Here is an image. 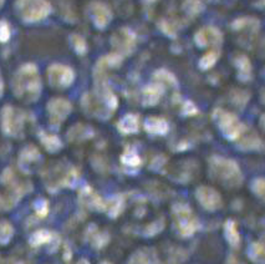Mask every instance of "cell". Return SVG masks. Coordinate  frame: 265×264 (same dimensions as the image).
Instances as JSON below:
<instances>
[{"label":"cell","instance_id":"7402d4cb","mask_svg":"<svg viewBox=\"0 0 265 264\" xmlns=\"http://www.w3.org/2000/svg\"><path fill=\"white\" fill-rule=\"evenodd\" d=\"M183 114L188 115V116L197 114V107L194 106L193 102L189 101V100L183 102Z\"/></svg>","mask_w":265,"mask_h":264},{"label":"cell","instance_id":"5b68a950","mask_svg":"<svg viewBox=\"0 0 265 264\" xmlns=\"http://www.w3.org/2000/svg\"><path fill=\"white\" fill-rule=\"evenodd\" d=\"M49 81L55 87H67L72 84L75 79V74L72 69L65 65L54 64L49 67L47 71Z\"/></svg>","mask_w":265,"mask_h":264},{"label":"cell","instance_id":"7c38bea8","mask_svg":"<svg viewBox=\"0 0 265 264\" xmlns=\"http://www.w3.org/2000/svg\"><path fill=\"white\" fill-rule=\"evenodd\" d=\"M2 120H4L2 124H4V129L6 130V132H12L15 129V125H16V127L21 125V112L7 106L5 107L4 112H2Z\"/></svg>","mask_w":265,"mask_h":264},{"label":"cell","instance_id":"cb8c5ba5","mask_svg":"<svg viewBox=\"0 0 265 264\" xmlns=\"http://www.w3.org/2000/svg\"><path fill=\"white\" fill-rule=\"evenodd\" d=\"M2 90H4V82H2V77L0 75V96L2 95Z\"/></svg>","mask_w":265,"mask_h":264},{"label":"cell","instance_id":"44dd1931","mask_svg":"<svg viewBox=\"0 0 265 264\" xmlns=\"http://www.w3.org/2000/svg\"><path fill=\"white\" fill-rule=\"evenodd\" d=\"M122 160H123V162L131 166H137V165H140V162H141L140 157H138V156L133 152L126 153V155L122 157Z\"/></svg>","mask_w":265,"mask_h":264},{"label":"cell","instance_id":"4316f807","mask_svg":"<svg viewBox=\"0 0 265 264\" xmlns=\"http://www.w3.org/2000/svg\"><path fill=\"white\" fill-rule=\"evenodd\" d=\"M146 1H147V2H152V1H155V0H146Z\"/></svg>","mask_w":265,"mask_h":264},{"label":"cell","instance_id":"ba28073f","mask_svg":"<svg viewBox=\"0 0 265 264\" xmlns=\"http://www.w3.org/2000/svg\"><path fill=\"white\" fill-rule=\"evenodd\" d=\"M90 16L98 29H105L112 19V14L107 5L100 1H95L90 5Z\"/></svg>","mask_w":265,"mask_h":264},{"label":"cell","instance_id":"4fadbf2b","mask_svg":"<svg viewBox=\"0 0 265 264\" xmlns=\"http://www.w3.org/2000/svg\"><path fill=\"white\" fill-rule=\"evenodd\" d=\"M145 129L150 133L156 135H165L168 131V124L166 120L158 117H148L145 121Z\"/></svg>","mask_w":265,"mask_h":264},{"label":"cell","instance_id":"6da1fadb","mask_svg":"<svg viewBox=\"0 0 265 264\" xmlns=\"http://www.w3.org/2000/svg\"><path fill=\"white\" fill-rule=\"evenodd\" d=\"M12 86L17 97L26 101H35L41 92V81L36 66L32 64L22 66L15 75Z\"/></svg>","mask_w":265,"mask_h":264},{"label":"cell","instance_id":"8fae6325","mask_svg":"<svg viewBox=\"0 0 265 264\" xmlns=\"http://www.w3.org/2000/svg\"><path fill=\"white\" fill-rule=\"evenodd\" d=\"M163 94V86L157 84H151L146 86L142 91V101L145 106H153L160 101L161 96Z\"/></svg>","mask_w":265,"mask_h":264},{"label":"cell","instance_id":"603a6c76","mask_svg":"<svg viewBox=\"0 0 265 264\" xmlns=\"http://www.w3.org/2000/svg\"><path fill=\"white\" fill-rule=\"evenodd\" d=\"M254 190L261 197L265 198V180H257L254 183Z\"/></svg>","mask_w":265,"mask_h":264},{"label":"cell","instance_id":"e0dca14e","mask_svg":"<svg viewBox=\"0 0 265 264\" xmlns=\"http://www.w3.org/2000/svg\"><path fill=\"white\" fill-rule=\"evenodd\" d=\"M218 57H219L218 51H214V50H212V51L207 52V54L204 55L203 57H202L201 61H199V67H201V69H203V70L211 69L212 66H214V64L217 62Z\"/></svg>","mask_w":265,"mask_h":264},{"label":"cell","instance_id":"8992f818","mask_svg":"<svg viewBox=\"0 0 265 264\" xmlns=\"http://www.w3.org/2000/svg\"><path fill=\"white\" fill-rule=\"evenodd\" d=\"M112 45L121 56L132 52L136 45V35L130 29H121L112 36Z\"/></svg>","mask_w":265,"mask_h":264},{"label":"cell","instance_id":"9a60e30c","mask_svg":"<svg viewBox=\"0 0 265 264\" xmlns=\"http://www.w3.org/2000/svg\"><path fill=\"white\" fill-rule=\"evenodd\" d=\"M118 129L123 133H133L138 130V117L136 115H126L120 122H118Z\"/></svg>","mask_w":265,"mask_h":264},{"label":"cell","instance_id":"277c9868","mask_svg":"<svg viewBox=\"0 0 265 264\" xmlns=\"http://www.w3.org/2000/svg\"><path fill=\"white\" fill-rule=\"evenodd\" d=\"M212 167H213L214 173L217 177H219L221 180L227 181V182H239L241 181V172L239 168L233 161L226 160V158H219L216 157L212 161Z\"/></svg>","mask_w":265,"mask_h":264},{"label":"cell","instance_id":"d4e9b609","mask_svg":"<svg viewBox=\"0 0 265 264\" xmlns=\"http://www.w3.org/2000/svg\"><path fill=\"white\" fill-rule=\"evenodd\" d=\"M262 122H263V126L265 127V116H263V119H262Z\"/></svg>","mask_w":265,"mask_h":264},{"label":"cell","instance_id":"ac0fdd59","mask_svg":"<svg viewBox=\"0 0 265 264\" xmlns=\"http://www.w3.org/2000/svg\"><path fill=\"white\" fill-rule=\"evenodd\" d=\"M183 9L189 15H197L203 10V2L201 0H186L183 4Z\"/></svg>","mask_w":265,"mask_h":264},{"label":"cell","instance_id":"2e32d148","mask_svg":"<svg viewBox=\"0 0 265 264\" xmlns=\"http://www.w3.org/2000/svg\"><path fill=\"white\" fill-rule=\"evenodd\" d=\"M153 79L156 80V82L160 85L166 84L171 85V86H177V79L172 72L167 71V70H158L153 74Z\"/></svg>","mask_w":265,"mask_h":264},{"label":"cell","instance_id":"7a4b0ae2","mask_svg":"<svg viewBox=\"0 0 265 264\" xmlns=\"http://www.w3.org/2000/svg\"><path fill=\"white\" fill-rule=\"evenodd\" d=\"M16 10L24 21L35 22L50 14L51 5L46 0H17Z\"/></svg>","mask_w":265,"mask_h":264},{"label":"cell","instance_id":"9c48e42d","mask_svg":"<svg viewBox=\"0 0 265 264\" xmlns=\"http://www.w3.org/2000/svg\"><path fill=\"white\" fill-rule=\"evenodd\" d=\"M47 110H49V114L51 115L52 119L60 122L70 114V111H71V104L67 100L55 99L51 100L47 104Z\"/></svg>","mask_w":265,"mask_h":264},{"label":"cell","instance_id":"52a82bcc","mask_svg":"<svg viewBox=\"0 0 265 264\" xmlns=\"http://www.w3.org/2000/svg\"><path fill=\"white\" fill-rule=\"evenodd\" d=\"M194 41L199 47H216L221 46L222 41H223V36H222V32L217 27L207 26L196 32Z\"/></svg>","mask_w":265,"mask_h":264},{"label":"cell","instance_id":"30bf717a","mask_svg":"<svg viewBox=\"0 0 265 264\" xmlns=\"http://www.w3.org/2000/svg\"><path fill=\"white\" fill-rule=\"evenodd\" d=\"M197 197L199 202L208 210H214L221 205V197L214 190L208 187H201L197 191Z\"/></svg>","mask_w":265,"mask_h":264},{"label":"cell","instance_id":"3957f363","mask_svg":"<svg viewBox=\"0 0 265 264\" xmlns=\"http://www.w3.org/2000/svg\"><path fill=\"white\" fill-rule=\"evenodd\" d=\"M213 119L216 120V122L218 124L219 129L223 132V135L227 138H229V140H236L243 132V124L233 114H231V112L217 109L213 112Z\"/></svg>","mask_w":265,"mask_h":264},{"label":"cell","instance_id":"5bb4252c","mask_svg":"<svg viewBox=\"0 0 265 264\" xmlns=\"http://www.w3.org/2000/svg\"><path fill=\"white\" fill-rule=\"evenodd\" d=\"M236 66L238 69V77L242 81H248L252 76V65L247 56L241 55L236 59Z\"/></svg>","mask_w":265,"mask_h":264},{"label":"cell","instance_id":"d6986e66","mask_svg":"<svg viewBox=\"0 0 265 264\" xmlns=\"http://www.w3.org/2000/svg\"><path fill=\"white\" fill-rule=\"evenodd\" d=\"M71 44L74 46V49L76 50L77 54H85L87 50L86 41L84 40V37H81L80 35H71Z\"/></svg>","mask_w":265,"mask_h":264},{"label":"cell","instance_id":"ffe728a7","mask_svg":"<svg viewBox=\"0 0 265 264\" xmlns=\"http://www.w3.org/2000/svg\"><path fill=\"white\" fill-rule=\"evenodd\" d=\"M10 39V27L5 20L0 21V42H6Z\"/></svg>","mask_w":265,"mask_h":264},{"label":"cell","instance_id":"484cf974","mask_svg":"<svg viewBox=\"0 0 265 264\" xmlns=\"http://www.w3.org/2000/svg\"><path fill=\"white\" fill-rule=\"evenodd\" d=\"M4 1H5V0H0V7L2 6V4H4Z\"/></svg>","mask_w":265,"mask_h":264}]
</instances>
